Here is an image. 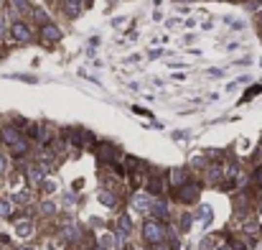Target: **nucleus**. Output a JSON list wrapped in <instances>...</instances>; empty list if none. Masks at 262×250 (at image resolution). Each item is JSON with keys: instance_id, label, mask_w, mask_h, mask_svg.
I'll return each instance as SVG.
<instances>
[{"instance_id": "nucleus-1", "label": "nucleus", "mask_w": 262, "mask_h": 250, "mask_svg": "<svg viewBox=\"0 0 262 250\" xmlns=\"http://www.w3.org/2000/svg\"><path fill=\"white\" fill-rule=\"evenodd\" d=\"M0 143L5 146V153L13 158H23L31 151V135L23 128H18L16 123L0 128Z\"/></svg>"}, {"instance_id": "nucleus-2", "label": "nucleus", "mask_w": 262, "mask_h": 250, "mask_svg": "<svg viewBox=\"0 0 262 250\" xmlns=\"http://www.w3.org/2000/svg\"><path fill=\"white\" fill-rule=\"evenodd\" d=\"M168 232H170V225L166 220H158V217H148L140 227V235H143L145 245H163Z\"/></svg>"}, {"instance_id": "nucleus-3", "label": "nucleus", "mask_w": 262, "mask_h": 250, "mask_svg": "<svg viewBox=\"0 0 262 250\" xmlns=\"http://www.w3.org/2000/svg\"><path fill=\"white\" fill-rule=\"evenodd\" d=\"M199 197H201V181H193V179L188 181V184L173 189V199L181 202V204H196Z\"/></svg>"}, {"instance_id": "nucleus-4", "label": "nucleus", "mask_w": 262, "mask_h": 250, "mask_svg": "<svg viewBox=\"0 0 262 250\" xmlns=\"http://www.w3.org/2000/svg\"><path fill=\"white\" fill-rule=\"evenodd\" d=\"M23 176L31 187H41L43 181H46V166L38 164V161H31L23 166Z\"/></svg>"}, {"instance_id": "nucleus-5", "label": "nucleus", "mask_w": 262, "mask_h": 250, "mask_svg": "<svg viewBox=\"0 0 262 250\" xmlns=\"http://www.w3.org/2000/svg\"><path fill=\"white\" fill-rule=\"evenodd\" d=\"M10 39H13L16 43H31L33 41V28L26 23L23 18H18L10 23Z\"/></svg>"}, {"instance_id": "nucleus-6", "label": "nucleus", "mask_w": 262, "mask_h": 250, "mask_svg": "<svg viewBox=\"0 0 262 250\" xmlns=\"http://www.w3.org/2000/svg\"><path fill=\"white\" fill-rule=\"evenodd\" d=\"M153 202H155V197L150 194V191H138V194H132V199H130V204H132V209L135 212H140V214H150V207H153Z\"/></svg>"}, {"instance_id": "nucleus-7", "label": "nucleus", "mask_w": 262, "mask_h": 250, "mask_svg": "<svg viewBox=\"0 0 262 250\" xmlns=\"http://www.w3.org/2000/svg\"><path fill=\"white\" fill-rule=\"evenodd\" d=\"M166 181H168V176H163L161 171H155V174H150L145 179V191H150L153 197H163V191H166Z\"/></svg>"}, {"instance_id": "nucleus-8", "label": "nucleus", "mask_w": 262, "mask_h": 250, "mask_svg": "<svg viewBox=\"0 0 262 250\" xmlns=\"http://www.w3.org/2000/svg\"><path fill=\"white\" fill-rule=\"evenodd\" d=\"M224 176H226V168L219 161H214V164H209L206 168H204V179H206V184H211V187H219L224 181Z\"/></svg>"}, {"instance_id": "nucleus-9", "label": "nucleus", "mask_w": 262, "mask_h": 250, "mask_svg": "<svg viewBox=\"0 0 262 250\" xmlns=\"http://www.w3.org/2000/svg\"><path fill=\"white\" fill-rule=\"evenodd\" d=\"M38 36H41V41L43 43H59L61 41V28L54 23V21H49V23H43V26H38Z\"/></svg>"}, {"instance_id": "nucleus-10", "label": "nucleus", "mask_w": 262, "mask_h": 250, "mask_svg": "<svg viewBox=\"0 0 262 250\" xmlns=\"http://www.w3.org/2000/svg\"><path fill=\"white\" fill-rule=\"evenodd\" d=\"M229 243H232V240H226L224 232H211V235H206V237L199 243V250H222L224 245H229Z\"/></svg>"}, {"instance_id": "nucleus-11", "label": "nucleus", "mask_w": 262, "mask_h": 250, "mask_svg": "<svg viewBox=\"0 0 262 250\" xmlns=\"http://www.w3.org/2000/svg\"><path fill=\"white\" fill-rule=\"evenodd\" d=\"M16 235L20 240H31L36 235V220L33 217H18L16 220Z\"/></svg>"}, {"instance_id": "nucleus-12", "label": "nucleus", "mask_w": 262, "mask_h": 250, "mask_svg": "<svg viewBox=\"0 0 262 250\" xmlns=\"http://www.w3.org/2000/svg\"><path fill=\"white\" fill-rule=\"evenodd\" d=\"M191 181V171L184 166H176V168H170L168 171V187L170 189H178V187H184Z\"/></svg>"}, {"instance_id": "nucleus-13", "label": "nucleus", "mask_w": 262, "mask_h": 250, "mask_svg": "<svg viewBox=\"0 0 262 250\" xmlns=\"http://www.w3.org/2000/svg\"><path fill=\"white\" fill-rule=\"evenodd\" d=\"M84 10V0H61V13L69 18V21H76Z\"/></svg>"}, {"instance_id": "nucleus-14", "label": "nucleus", "mask_w": 262, "mask_h": 250, "mask_svg": "<svg viewBox=\"0 0 262 250\" xmlns=\"http://www.w3.org/2000/svg\"><path fill=\"white\" fill-rule=\"evenodd\" d=\"M148 217L170 220V204H168V199H161V197H155V202H153V207H150V214H148Z\"/></svg>"}, {"instance_id": "nucleus-15", "label": "nucleus", "mask_w": 262, "mask_h": 250, "mask_svg": "<svg viewBox=\"0 0 262 250\" xmlns=\"http://www.w3.org/2000/svg\"><path fill=\"white\" fill-rule=\"evenodd\" d=\"M10 197L16 199V204H20V207H28V204H33V199H36V194H33L31 187H23L18 191H10Z\"/></svg>"}, {"instance_id": "nucleus-16", "label": "nucleus", "mask_w": 262, "mask_h": 250, "mask_svg": "<svg viewBox=\"0 0 262 250\" xmlns=\"http://www.w3.org/2000/svg\"><path fill=\"white\" fill-rule=\"evenodd\" d=\"M8 5L13 16H31V10H33L31 0H8Z\"/></svg>"}, {"instance_id": "nucleus-17", "label": "nucleus", "mask_w": 262, "mask_h": 250, "mask_svg": "<svg viewBox=\"0 0 262 250\" xmlns=\"http://www.w3.org/2000/svg\"><path fill=\"white\" fill-rule=\"evenodd\" d=\"M16 214V199L13 197H0V220H10Z\"/></svg>"}, {"instance_id": "nucleus-18", "label": "nucleus", "mask_w": 262, "mask_h": 250, "mask_svg": "<svg viewBox=\"0 0 262 250\" xmlns=\"http://www.w3.org/2000/svg\"><path fill=\"white\" fill-rule=\"evenodd\" d=\"M97 197H99V202L105 204L107 209H117L120 199H117V194H115L112 189H99V194H97Z\"/></svg>"}, {"instance_id": "nucleus-19", "label": "nucleus", "mask_w": 262, "mask_h": 250, "mask_svg": "<svg viewBox=\"0 0 262 250\" xmlns=\"http://www.w3.org/2000/svg\"><path fill=\"white\" fill-rule=\"evenodd\" d=\"M115 232H117V235H130V232H132V220L128 217V214H117V220H115Z\"/></svg>"}, {"instance_id": "nucleus-20", "label": "nucleus", "mask_w": 262, "mask_h": 250, "mask_svg": "<svg viewBox=\"0 0 262 250\" xmlns=\"http://www.w3.org/2000/svg\"><path fill=\"white\" fill-rule=\"evenodd\" d=\"M33 23H38V26H43V23H49L51 21V16H49V10H43L41 5H33V10H31V16H28Z\"/></svg>"}, {"instance_id": "nucleus-21", "label": "nucleus", "mask_w": 262, "mask_h": 250, "mask_svg": "<svg viewBox=\"0 0 262 250\" xmlns=\"http://www.w3.org/2000/svg\"><path fill=\"white\" fill-rule=\"evenodd\" d=\"M38 212L46 214V217H54V214H56V202L54 199H41L38 202Z\"/></svg>"}, {"instance_id": "nucleus-22", "label": "nucleus", "mask_w": 262, "mask_h": 250, "mask_svg": "<svg viewBox=\"0 0 262 250\" xmlns=\"http://www.w3.org/2000/svg\"><path fill=\"white\" fill-rule=\"evenodd\" d=\"M178 220H181V222H178L181 232H188V230H191V225H193V214H191V212H184Z\"/></svg>"}, {"instance_id": "nucleus-23", "label": "nucleus", "mask_w": 262, "mask_h": 250, "mask_svg": "<svg viewBox=\"0 0 262 250\" xmlns=\"http://www.w3.org/2000/svg\"><path fill=\"white\" fill-rule=\"evenodd\" d=\"M249 179H252L249 184H252L255 189H260V191H262V164L255 168V171H252V176H249Z\"/></svg>"}, {"instance_id": "nucleus-24", "label": "nucleus", "mask_w": 262, "mask_h": 250, "mask_svg": "<svg viewBox=\"0 0 262 250\" xmlns=\"http://www.w3.org/2000/svg\"><path fill=\"white\" fill-rule=\"evenodd\" d=\"M5 36H10V23L5 16H0V39H5Z\"/></svg>"}, {"instance_id": "nucleus-25", "label": "nucleus", "mask_w": 262, "mask_h": 250, "mask_svg": "<svg viewBox=\"0 0 262 250\" xmlns=\"http://www.w3.org/2000/svg\"><path fill=\"white\" fill-rule=\"evenodd\" d=\"M209 166V158H201V156H196L191 161V168H206Z\"/></svg>"}, {"instance_id": "nucleus-26", "label": "nucleus", "mask_w": 262, "mask_h": 250, "mask_svg": "<svg viewBox=\"0 0 262 250\" xmlns=\"http://www.w3.org/2000/svg\"><path fill=\"white\" fill-rule=\"evenodd\" d=\"M257 33H260V36H262V8L257 10Z\"/></svg>"}, {"instance_id": "nucleus-27", "label": "nucleus", "mask_w": 262, "mask_h": 250, "mask_svg": "<svg viewBox=\"0 0 262 250\" xmlns=\"http://www.w3.org/2000/svg\"><path fill=\"white\" fill-rule=\"evenodd\" d=\"M5 168H8V161H5V156H0V174H5Z\"/></svg>"}, {"instance_id": "nucleus-28", "label": "nucleus", "mask_w": 262, "mask_h": 250, "mask_svg": "<svg viewBox=\"0 0 262 250\" xmlns=\"http://www.w3.org/2000/svg\"><path fill=\"white\" fill-rule=\"evenodd\" d=\"M257 212H262V197H260V202H257Z\"/></svg>"}, {"instance_id": "nucleus-29", "label": "nucleus", "mask_w": 262, "mask_h": 250, "mask_svg": "<svg viewBox=\"0 0 262 250\" xmlns=\"http://www.w3.org/2000/svg\"><path fill=\"white\" fill-rule=\"evenodd\" d=\"M18 250H36V248H31V245H23V248H18Z\"/></svg>"}, {"instance_id": "nucleus-30", "label": "nucleus", "mask_w": 262, "mask_h": 250, "mask_svg": "<svg viewBox=\"0 0 262 250\" xmlns=\"http://www.w3.org/2000/svg\"><path fill=\"white\" fill-rule=\"evenodd\" d=\"M260 148H262V138H260Z\"/></svg>"}, {"instance_id": "nucleus-31", "label": "nucleus", "mask_w": 262, "mask_h": 250, "mask_svg": "<svg viewBox=\"0 0 262 250\" xmlns=\"http://www.w3.org/2000/svg\"><path fill=\"white\" fill-rule=\"evenodd\" d=\"M0 5H3V0H0Z\"/></svg>"}]
</instances>
